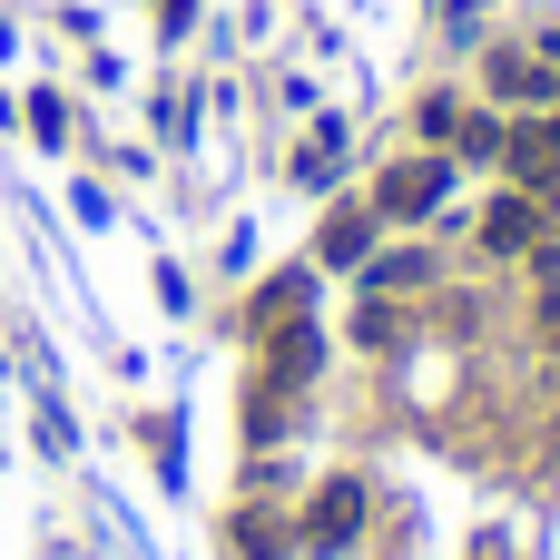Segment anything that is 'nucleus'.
Returning <instances> with one entry per match:
<instances>
[{"mask_svg": "<svg viewBox=\"0 0 560 560\" xmlns=\"http://www.w3.org/2000/svg\"><path fill=\"white\" fill-rule=\"evenodd\" d=\"M305 492V463L295 453H246L236 463V502H295Z\"/></svg>", "mask_w": 560, "mask_h": 560, "instance_id": "16", "label": "nucleus"}, {"mask_svg": "<svg viewBox=\"0 0 560 560\" xmlns=\"http://www.w3.org/2000/svg\"><path fill=\"white\" fill-rule=\"evenodd\" d=\"M148 285H158V305H167V315H177V325H187V315H197V295H207V285H197V266H187V256H158V266H148Z\"/></svg>", "mask_w": 560, "mask_h": 560, "instance_id": "18", "label": "nucleus"}, {"mask_svg": "<svg viewBox=\"0 0 560 560\" xmlns=\"http://www.w3.org/2000/svg\"><path fill=\"white\" fill-rule=\"evenodd\" d=\"M522 39H532V49H541V59L560 69V10H541V20H522Z\"/></svg>", "mask_w": 560, "mask_h": 560, "instance_id": "21", "label": "nucleus"}, {"mask_svg": "<svg viewBox=\"0 0 560 560\" xmlns=\"http://www.w3.org/2000/svg\"><path fill=\"white\" fill-rule=\"evenodd\" d=\"M423 345V305H384V295H345V325H335V354L354 364H404Z\"/></svg>", "mask_w": 560, "mask_h": 560, "instance_id": "8", "label": "nucleus"}, {"mask_svg": "<svg viewBox=\"0 0 560 560\" xmlns=\"http://www.w3.org/2000/svg\"><path fill=\"white\" fill-rule=\"evenodd\" d=\"M128 443L148 453V472H158V482H177V472H187V423H177L167 404H138V413H128Z\"/></svg>", "mask_w": 560, "mask_h": 560, "instance_id": "15", "label": "nucleus"}, {"mask_svg": "<svg viewBox=\"0 0 560 560\" xmlns=\"http://www.w3.org/2000/svg\"><path fill=\"white\" fill-rule=\"evenodd\" d=\"M364 158H374V148H364L354 108L335 98V108H315V118H305V128L285 138V167H276V177H285V187H295L305 207H325L335 187H354V177H364Z\"/></svg>", "mask_w": 560, "mask_h": 560, "instance_id": "4", "label": "nucleus"}, {"mask_svg": "<svg viewBox=\"0 0 560 560\" xmlns=\"http://www.w3.org/2000/svg\"><path fill=\"white\" fill-rule=\"evenodd\" d=\"M522 295H560V217L541 226V246L522 256Z\"/></svg>", "mask_w": 560, "mask_h": 560, "instance_id": "19", "label": "nucleus"}, {"mask_svg": "<svg viewBox=\"0 0 560 560\" xmlns=\"http://www.w3.org/2000/svg\"><path fill=\"white\" fill-rule=\"evenodd\" d=\"M305 315H325V276H315L305 256H285V266H266V276L236 295V345H266V335H285V325H305Z\"/></svg>", "mask_w": 560, "mask_h": 560, "instance_id": "7", "label": "nucleus"}, {"mask_svg": "<svg viewBox=\"0 0 560 560\" xmlns=\"http://www.w3.org/2000/svg\"><path fill=\"white\" fill-rule=\"evenodd\" d=\"M217 541H226V560H305V541H295V502H226Z\"/></svg>", "mask_w": 560, "mask_h": 560, "instance_id": "10", "label": "nucleus"}, {"mask_svg": "<svg viewBox=\"0 0 560 560\" xmlns=\"http://www.w3.org/2000/svg\"><path fill=\"white\" fill-rule=\"evenodd\" d=\"M30 433H39V453H49V463H79V413H69V394H59V384H39V394H30Z\"/></svg>", "mask_w": 560, "mask_h": 560, "instance_id": "17", "label": "nucleus"}, {"mask_svg": "<svg viewBox=\"0 0 560 560\" xmlns=\"http://www.w3.org/2000/svg\"><path fill=\"white\" fill-rule=\"evenodd\" d=\"M20 128H30V148H39V158H69V148L89 138V118H79V98H69L59 79L20 89Z\"/></svg>", "mask_w": 560, "mask_h": 560, "instance_id": "12", "label": "nucleus"}, {"mask_svg": "<svg viewBox=\"0 0 560 560\" xmlns=\"http://www.w3.org/2000/svg\"><path fill=\"white\" fill-rule=\"evenodd\" d=\"M463 108H472V89H463V69H433L413 98H404V118H394V138L404 148H453V128H463Z\"/></svg>", "mask_w": 560, "mask_h": 560, "instance_id": "11", "label": "nucleus"}, {"mask_svg": "<svg viewBox=\"0 0 560 560\" xmlns=\"http://www.w3.org/2000/svg\"><path fill=\"white\" fill-rule=\"evenodd\" d=\"M374 246H384V217H374V197H364V187H335V197L305 217V246H295V256H305L325 285H345V276H354Z\"/></svg>", "mask_w": 560, "mask_h": 560, "instance_id": "5", "label": "nucleus"}, {"mask_svg": "<svg viewBox=\"0 0 560 560\" xmlns=\"http://www.w3.org/2000/svg\"><path fill=\"white\" fill-rule=\"evenodd\" d=\"M295 541H305V560H364L384 541V492H374V472H364V463L305 472V492H295Z\"/></svg>", "mask_w": 560, "mask_h": 560, "instance_id": "2", "label": "nucleus"}, {"mask_svg": "<svg viewBox=\"0 0 560 560\" xmlns=\"http://www.w3.org/2000/svg\"><path fill=\"white\" fill-rule=\"evenodd\" d=\"M364 197H374V217H384V236H433L443 217H463V197H472V177L443 158V148H404V138H384L374 158H364V177H354Z\"/></svg>", "mask_w": 560, "mask_h": 560, "instance_id": "1", "label": "nucleus"}, {"mask_svg": "<svg viewBox=\"0 0 560 560\" xmlns=\"http://www.w3.org/2000/svg\"><path fill=\"white\" fill-rule=\"evenodd\" d=\"M148 148H177V158H197V148H207L197 69H158V79H148Z\"/></svg>", "mask_w": 560, "mask_h": 560, "instance_id": "9", "label": "nucleus"}, {"mask_svg": "<svg viewBox=\"0 0 560 560\" xmlns=\"http://www.w3.org/2000/svg\"><path fill=\"white\" fill-rule=\"evenodd\" d=\"M453 276V256H443V236H384L354 276H345V295H384V305H423L433 285Z\"/></svg>", "mask_w": 560, "mask_h": 560, "instance_id": "6", "label": "nucleus"}, {"mask_svg": "<svg viewBox=\"0 0 560 560\" xmlns=\"http://www.w3.org/2000/svg\"><path fill=\"white\" fill-rule=\"evenodd\" d=\"M463 89L502 118H560V69L522 39V30H492L472 59H463Z\"/></svg>", "mask_w": 560, "mask_h": 560, "instance_id": "3", "label": "nucleus"}, {"mask_svg": "<svg viewBox=\"0 0 560 560\" xmlns=\"http://www.w3.org/2000/svg\"><path fill=\"white\" fill-rule=\"evenodd\" d=\"M69 217H79V226H108V217H118V187H108V177H69Z\"/></svg>", "mask_w": 560, "mask_h": 560, "instance_id": "20", "label": "nucleus"}, {"mask_svg": "<svg viewBox=\"0 0 560 560\" xmlns=\"http://www.w3.org/2000/svg\"><path fill=\"white\" fill-rule=\"evenodd\" d=\"M423 30H433V49H443V69H463L492 30H502V0H423Z\"/></svg>", "mask_w": 560, "mask_h": 560, "instance_id": "13", "label": "nucleus"}, {"mask_svg": "<svg viewBox=\"0 0 560 560\" xmlns=\"http://www.w3.org/2000/svg\"><path fill=\"white\" fill-rule=\"evenodd\" d=\"M443 158H453V167H463V177H472V187H482V177H502V158H512V118H502V108H482V98H472V108H463V128H453V148H443Z\"/></svg>", "mask_w": 560, "mask_h": 560, "instance_id": "14", "label": "nucleus"}]
</instances>
